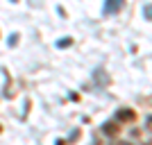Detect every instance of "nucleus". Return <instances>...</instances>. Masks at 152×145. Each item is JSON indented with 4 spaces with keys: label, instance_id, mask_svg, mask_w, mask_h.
<instances>
[{
    "label": "nucleus",
    "instance_id": "f257e3e1",
    "mask_svg": "<svg viewBox=\"0 0 152 145\" xmlns=\"http://www.w3.org/2000/svg\"><path fill=\"white\" fill-rule=\"evenodd\" d=\"M123 7V0H107L104 2V14H114Z\"/></svg>",
    "mask_w": 152,
    "mask_h": 145
},
{
    "label": "nucleus",
    "instance_id": "f03ea898",
    "mask_svg": "<svg viewBox=\"0 0 152 145\" xmlns=\"http://www.w3.org/2000/svg\"><path fill=\"white\" fill-rule=\"evenodd\" d=\"M116 118H118V122H121V120H134V111L123 109V111H118V116H116Z\"/></svg>",
    "mask_w": 152,
    "mask_h": 145
},
{
    "label": "nucleus",
    "instance_id": "7ed1b4c3",
    "mask_svg": "<svg viewBox=\"0 0 152 145\" xmlns=\"http://www.w3.org/2000/svg\"><path fill=\"white\" fill-rule=\"evenodd\" d=\"M116 132H118V129H116V125H114V122H107V125H104V134H109V136H114Z\"/></svg>",
    "mask_w": 152,
    "mask_h": 145
},
{
    "label": "nucleus",
    "instance_id": "20e7f679",
    "mask_svg": "<svg viewBox=\"0 0 152 145\" xmlns=\"http://www.w3.org/2000/svg\"><path fill=\"white\" fill-rule=\"evenodd\" d=\"M143 14H145V18H148V20H152V5H148L145 9H143Z\"/></svg>",
    "mask_w": 152,
    "mask_h": 145
},
{
    "label": "nucleus",
    "instance_id": "39448f33",
    "mask_svg": "<svg viewBox=\"0 0 152 145\" xmlns=\"http://www.w3.org/2000/svg\"><path fill=\"white\" fill-rule=\"evenodd\" d=\"M145 127H148V129L152 132V116H148V120H145Z\"/></svg>",
    "mask_w": 152,
    "mask_h": 145
}]
</instances>
